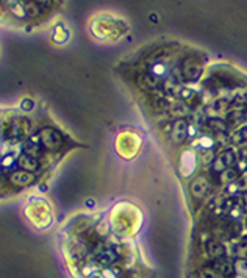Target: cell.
<instances>
[{
    "label": "cell",
    "instance_id": "3",
    "mask_svg": "<svg viewBox=\"0 0 247 278\" xmlns=\"http://www.w3.org/2000/svg\"><path fill=\"white\" fill-rule=\"evenodd\" d=\"M191 191H192V196L200 200L203 196L207 194V191H208V181L205 178H202V177L196 178L194 183L191 185Z\"/></svg>",
    "mask_w": 247,
    "mask_h": 278
},
{
    "label": "cell",
    "instance_id": "7",
    "mask_svg": "<svg viewBox=\"0 0 247 278\" xmlns=\"http://www.w3.org/2000/svg\"><path fill=\"white\" fill-rule=\"evenodd\" d=\"M200 275H202V278H216V275H214V272H213V271H210V269H203V271L200 272Z\"/></svg>",
    "mask_w": 247,
    "mask_h": 278
},
{
    "label": "cell",
    "instance_id": "6",
    "mask_svg": "<svg viewBox=\"0 0 247 278\" xmlns=\"http://www.w3.org/2000/svg\"><path fill=\"white\" fill-rule=\"evenodd\" d=\"M236 256H240L243 260H247V244H240L238 247L235 249Z\"/></svg>",
    "mask_w": 247,
    "mask_h": 278
},
{
    "label": "cell",
    "instance_id": "5",
    "mask_svg": "<svg viewBox=\"0 0 247 278\" xmlns=\"http://www.w3.org/2000/svg\"><path fill=\"white\" fill-rule=\"evenodd\" d=\"M207 252L211 256H222L224 255V247L218 241H208L207 242Z\"/></svg>",
    "mask_w": 247,
    "mask_h": 278
},
{
    "label": "cell",
    "instance_id": "2",
    "mask_svg": "<svg viewBox=\"0 0 247 278\" xmlns=\"http://www.w3.org/2000/svg\"><path fill=\"white\" fill-rule=\"evenodd\" d=\"M186 139V122L185 121H175L174 122V130H172V141L175 144H181Z\"/></svg>",
    "mask_w": 247,
    "mask_h": 278
},
{
    "label": "cell",
    "instance_id": "1",
    "mask_svg": "<svg viewBox=\"0 0 247 278\" xmlns=\"http://www.w3.org/2000/svg\"><path fill=\"white\" fill-rule=\"evenodd\" d=\"M181 70H183V77L188 81H197L200 78V75H202V66H200V64L196 60H192V58L185 60Z\"/></svg>",
    "mask_w": 247,
    "mask_h": 278
},
{
    "label": "cell",
    "instance_id": "4",
    "mask_svg": "<svg viewBox=\"0 0 247 278\" xmlns=\"http://www.w3.org/2000/svg\"><path fill=\"white\" fill-rule=\"evenodd\" d=\"M235 163V156H233V152L227 150V152H224L221 153L218 158H216V163H214V166H216L218 170H224V169H227L230 167L232 164Z\"/></svg>",
    "mask_w": 247,
    "mask_h": 278
}]
</instances>
